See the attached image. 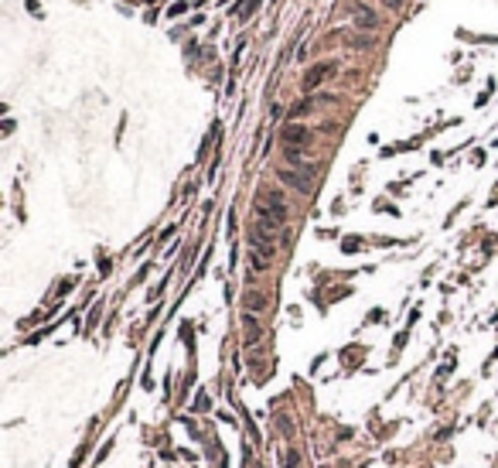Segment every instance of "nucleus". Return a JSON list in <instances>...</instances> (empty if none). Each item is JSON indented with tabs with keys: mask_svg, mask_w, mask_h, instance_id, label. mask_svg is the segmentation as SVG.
I'll return each instance as SVG.
<instances>
[{
	"mask_svg": "<svg viewBox=\"0 0 498 468\" xmlns=\"http://www.w3.org/2000/svg\"><path fill=\"white\" fill-rule=\"evenodd\" d=\"M263 205H267L270 215H273L280 226L287 222V202H284V195H280V192H263Z\"/></svg>",
	"mask_w": 498,
	"mask_h": 468,
	"instance_id": "1",
	"label": "nucleus"
},
{
	"mask_svg": "<svg viewBox=\"0 0 498 468\" xmlns=\"http://www.w3.org/2000/svg\"><path fill=\"white\" fill-rule=\"evenodd\" d=\"M280 181H287L294 192H304V195H311V188H314V185H311V175H297V171H290V168L280 171Z\"/></svg>",
	"mask_w": 498,
	"mask_h": 468,
	"instance_id": "2",
	"label": "nucleus"
},
{
	"mask_svg": "<svg viewBox=\"0 0 498 468\" xmlns=\"http://www.w3.org/2000/svg\"><path fill=\"white\" fill-rule=\"evenodd\" d=\"M331 72H335V65H331V62H325V65H314V69L304 76V89H307V93H311V89H318V82H321L325 76H331Z\"/></svg>",
	"mask_w": 498,
	"mask_h": 468,
	"instance_id": "3",
	"label": "nucleus"
},
{
	"mask_svg": "<svg viewBox=\"0 0 498 468\" xmlns=\"http://www.w3.org/2000/svg\"><path fill=\"white\" fill-rule=\"evenodd\" d=\"M307 140H311V130H307V127H287V130H284V144H287V147H297V144L304 147Z\"/></svg>",
	"mask_w": 498,
	"mask_h": 468,
	"instance_id": "4",
	"label": "nucleus"
},
{
	"mask_svg": "<svg viewBox=\"0 0 498 468\" xmlns=\"http://www.w3.org/2000/svg\"><path fill=\"white\" fill-rule=\"evenodd\" d=\"M243 329H246V342L256 346L260 342V321H256V314H243Z\"/></svg>",
	"mask_w": 498,
	"mask_h": 468,
	"instance_id": "5",
	"label": "nucleus"
},
{
	"mask_svg": "<svg viewBox=\"0 0 498 468\" xmlns=\"http://www.w3.org/2000/svg\"><path fill=\"white\" fill-rule=\"evenodd\" d=\"M246 308H249V314H260L263 308H267V294L249 291V294H246Z\"/></svg>",
	"mask_w": 498,
	"mask_h": 468,
	"instance_id": "6",
	"label": "nucleus"
},
{
	"mask_svg": "<svg viewBox=\"0 0 498 468\" xmlns=\"http://www.w3.org/2000/svg\"><path fill=\"white\" fill-rule=\"evenodd\" d=\"M355 24H359V28H369V31H376V28H379V21H376V14H372L369 7H359V18H355Z\"/></svg>",
	"mask_w": 498,
	"mask_h": 468,
	"instance_id": "7",
	"label": "nucleus"
},
{
	"mask_svg": "<svg viewBox=\"0 0 498 468\" xmlns=\"http://www.w3.org/2000/svg\"><path fill=\"white\" fill-rule=\"evenodd\" d=\"M260 4H263V0H243V4H236V14H246V18H249Z\"/></svg>",
	"mask_w": 498,
	"mask_h": 468,
	"instance_id": "8",
	"label": "nucleus"
}]
</instances>
